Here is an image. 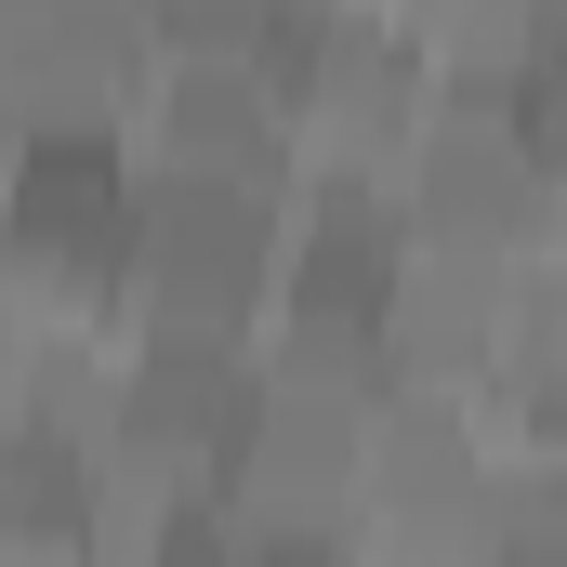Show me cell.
<instances>
[{
	"label": "cell",
	"instance_id": "cell-7",
	"mask_svg": "<svg viewBox=\"0 0 567 567\" xmlns=\"http://www.w3.org/2000/svg\"><path fill=\"white\" fill-rule=\"evenodd\" d=\"M515 290H528V251L410 225V251H396V303H383L396 370H410V383H462V396H488V383L515 370Z\"/></svg>",
	"mask_w": 567,
	"mask_h": 567
},
{
	"label": "cell",
	"instance_id": "cell-6",
	"mask_svg": "<svg viewBox=\"0 0 567 567\" xmlns=\"http://www.w3.org/2000/svg\"><path fill=\"white\" fill-rule=\"evenodd\" d=\"M396 198H410V225H435V238H502V251H528L542 212H555V158L528 133V93L449 80L435 120L410 133V158H396Z\"/></svg>",
	"mask_w": 567,
	"mask_h": 567
},
{
	"label": "cell",
	"instance_id": "cell-9",
	"mask_svg": "<svg viewBox=\"0 0 567 567\" xmlns=\"http://www.w3.org/2000/svg\"><path fill=\"white\" fill-rule=\"evenodd\" d=\"M93 449L66 435H0V567H106L93 555Z\"/></svg>",
	"mask_w": 567,
	"mask_h": 567
},
{
	"label": "cell",
	"instance_id": "cell-4",
	"mask_svg": "<svg viewBox=\"0 0 567 567\" xmlns=\"http://www.w3.org/2000/svg\"><path fill=\"white\" fill-rule=\"evenodd\" d=\"M370 555H488L502 528V435H488V396L462 383H396L383 396V435H370Z\"/></svg>",
	"mask_w": 567,
	"mask_h": 567
},
{
	"label": "cell",
	"instance_id": "cell-3",
	"mask_svg": "<svg viewBox=\"0 0 567 567\" xmlns=\"http://www.w3.org/2000/svg\"><path fill=\"white\" fill-rule=\"evenodd\" d=\"M158 0H0V133L13 145H133L158 93Z\"/></svg>",
	"mask_w": 567,
	"mask_h": 567
},
{
	"label": "cell",
	"instance_id": "cell-10",
	"mask_svg": "<svg viewBox=\"0 0 567 567\" xmlns=\"http://www.w3.org/2000/svg\"><path fill=\"white\" fill-rule=\"evenodd\" d=\"M396 27L435 53V80H528L567 40V0H396Z\"/></svg>",
	"mask_w": 567,
	"mask_h": 567
},
{
	"label": "cell",
	"instance_id": "cell-8",
	"mask_svg": "<svg viewBox=\"0 0 567 567\" xmlns=\"http://www.w3.org/2000/svg\"><path fill=\"white\" fill-rule=\"evenodd\" d=\"M133 158L290 185V172H303V133H290L278 53H158V93H145V120H133Z\"/></svg>",
	"mask_w": 567,
	"mask_h": 567
},
{
	"label": "cell",
	"instance_id": "cell-5",
	"mask_svg": "<svg viewBox=\"0 0 567 567\" xmlns=\"http://www.w3.org/2000/svg\"><path fill=\"white\" fill-rule=\"evenodd\" d=\"M251 396H265V330H133L106 449L172 475V488H225L238 435H251Z\"/></svg>",
	"mask_w": 567,
	"mask_h": 567
},
{
	"label": "cell",
	"instance_id": "cell-1",
	"mask_svg": "<svg viewBox=\"0 0 567 567\" xmlns=\"http://www.w3.org/2000/svg\"><path fill=\"white\" fill-rule=\"evenodd\" d=\"M290 265V185L158 172L133 198V330H265Z\"/></svg>",
	"mask_w": 567,
	"mask_h": 567
},
{
	"label": "cell",
	"instance_id": "cell-2",
	"mask_svg": "<svg viewBox=\"0 0 567 567\" xmlns=\"http://www.w3.org/2000/svg\"><path fill=\"white\" fill-rule=\"evenodd\" d=\"M278 93L303 133V172H396L449 80L396 27V0H303L278 27Z\"/></svg>",
	"mask_w": 567,
	"mask_h": 567
},
{
	"label": "cell",
	"instance_id": "cell-11",
	"mask_svg": "<svg viewBox=\"0 0 567 567\" xmlns=\"http://www.w3.org/2000/svg\"><path fill=\"white\" fill-rule=\"evenodd\" d=\"M502 383H555L567 396V238H528V290H515V370Z\"/></svg>",
	"mask_w": 567,
	"mask_h": 567
}]
</instances>
